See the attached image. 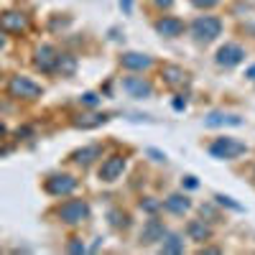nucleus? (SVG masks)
I'll return each mask as SVG.
<instances>
[{"label":"nucleus","instance_id":"obj_5","mask_svg":"<svg viewBox=\"0 0 255 255\" xmlns=\"http://www.w3.org/2000/svg\"><path fill=\"white\" fill-rule=\"evenodd\" d=\"M74 189H77V179L74 176L61 174V176H49L46 179V191L51 197H67V194H72Z\"/></svg>","mask_w":255,"mask_h":255},{"label":"nucleus","instance_id":"obj_10","mask_svg":"<svg viewBox=\"0 0 255 255\" xmlns=\"http://www.w3.org/2000/svg\"><path fill=\"white\" fill-rule=\"evenodd\" d=\"M56 59H59V54H56L54 46H41L36 51V67L41 72H54L56 69Z\"/></svg>","mask_w":255,"mask_h":255},{"label":"nucleus","instance_id":"obj_8","mask_svg":"<svg viewBox=\"0 0 255 255\" xmlns=\"http://www.w3.org/2000/svg\"><path fill=\"white\" fill-rule=\"evenodd\" d=\"M123 87L130 92V97H151L153 95V84L143 77H125Z\"/></svg>","mask_w":255,"mask_h":255},{"label":"nucleus","instance_id":"obj_22","mask_svg":"<svg viewBox=\"0 0 255 255\" xmlns=\"http://www.w3.org/2000/svg\"><path fill=\"white\" fill-rule=\"evenodd\" d=\"M220 3V0H191V5H197V8H215Z\"/></svg>","mask_w":255,"mask_h":255},{"label":"nucleus","instance_id":"obj_15","mask_svg":"<svg viewBox=\"0 0 255 255\" xmlns=\"http://www.w3.org/2000/svg\"><path fill=\"white\" fill-rule=\"evenodd\" d=\"M163 207H166L168 212H174V215H184V212L191 207V202H189V197H184V194H171V197L163 202Z\"/></svg>","mask_w":255,"mask_h":255},{"label":"nucleus","instance_id":"obj_31","mask_svg":"<svg viewBox=\"0 0 255 255\" xmlns=\"http://www.w3.org/2000/svg\"><path fill=\"white\" fill-rule=\"evenodd\" d=\"M248 79H255V67H250V69H248Z\"/></svg>","mask_w":255,"mask_h":255},{"label":"nucleus","instance_id":"obj_26","mask_svg":"<svg viewBox=\"0 0 255 255\" xmlns=\"http://www.w3.org/2000/svg\"><path fill=\"white\" fill-rule=\"evenodd\" d=\"M82 100L87 102V105H97V95H92V92H87V95H84Z\"/></svg>","mask_w":255,"mask_h":255},{"label":"nucleus","instance_id":"obj_1","mask_svg":"<svg viewBox=\"0 0 255 255\" xmlns=\"http://www.w3.org/2000/svg\"><path fill=\"white\" fill-rule=\"evenodd\" d=\"M222 31V20L215 18V15H199L194 23H191V33L199 44H209V41H215Z\"/></svg>","mask_w":255,"mask_h":255},{"label":"nucleus","instance_id":"obj_7","mask_svg":"<svg viewBox=\"0 0 255 255\" xmlns=\"http://www.w3.org/2000/svg\"><path fill=\"white\" fill-rule=\"evenodd\" d=\"M123 171H125V158L123 156H110L100 168V179L102 181H118L123 176Z\"/></svg>","mask_w":255,"mask_h":255},{"label":"nucleus","instance_id":"obj_19","mask_svg":"<svg viewBox=\"0 0 255 255\" xmlns=\"http://www.w3.org/2000/svg\"><path fill=\"white\" fill-rule=\"evenodd\" d=\"M95 156H100V148H97V145H90V148H84V151H77V153H74V161L87 166V163H92Z\"/></svg>","mask_w":255,"mask_h":255},{"label":"nucleus","instance_id":"obj_13","mask_svg":"<svg viewBox=\"0 0 255 255\" xmlns=\"http://www.w3.org/2000/svg\"><path fill=\"white\" fill-rule=\"evenodd\" d=\"M163 82L168 87H184L189 82V74L181 69V67H174V64H166L163 67Z\"/></svg>","mask_w":255,"mask_h":255},{"label":"nucleus","instance_id":"obj_32","mask_svg":"<svg viewBox=\"0 0 255 255\" xmlns=\"http://www.w3.org/2000/svg\"><path fill=\"white\" fill-rule=\"evenodd\" d=\"M3 133H5V128H3V125H0V135H3Z\"/></svg>","mask_w":255,"mask_h":255},{"label":"nucleus","instance_id":"obj_3","mask_svg":"<svg viewBox=\"0 0 255 255\" xmlns=\"http://www.w3.org/2000/svg\"><path fill=\"white\" fill-rule=\"evenodd\" d=\"M59 217L61 222H67V225H79L90 217V207L87 202H82V199H69V202H64L59 207Z\"/></svg>","mask_w":255,"mask_h":255},{"label":"nucleus","instance_id":"obj_27","mask_svg":"<svg viewBox=\"0 0 255 255\" xmlns=\"http://www.w3.org/2000/svg\"><path fill=\"white\" fill-rule=\"evenodd\" d=\"M69 250H72V253H82V250H84V245H82V243H72V245H69Z\"/></svg>","mask_w":255,"mask_h":255},{"label":"nucleus","instance_id":"obj_33","mask_svg":"<svg viewBox=\"0 0 255 255\" xmlns=\"http://www.w3.org/2000/svg\"><path fill=\"white\" fill-rule=\"evenodd\" d=\"M0 49H3V36H0Z\"/></svg>","mask_w":255,"mask_h":255},{"label":"nucleus","instance_id":"obj_6","mask_svg":"<svg viewBox=\"0 0 255 255\" xmlns=\"http://www.w3.org/2000/svg\"><path fill=\"white\" fill-rule=\"evenodd\" d=\"M28 28V18L23 13H3L0 15V31L3 33H20V31H26Z\"/></svg>","mask_w":255,"mask_h":255},{"label":"nucleus","instance_id":"obj_24","mask_svg":"<svg viewBox=\"0 0 255 255\" xmlns=\"http://www.w3.org/2000/svg\"><path fill=\"white\" fill-rule=\"evenodd\" d=\"M217 202H220V204H227V207H232V209H240V204H235L230 197H222V194L217 197Z\"/></svg>","mask_w":255,"mask_h":255},{"label":"nucleus","instance_id":"obj_21","mask_svg":"<svg viewBox=\"0 0 255 255\" xmlns=\"http://www.w3.org/2000/svg\"><path fill=\"white\" fill-rule=\"evenodd\" d=\"M163 253H184V240L179 235H168V240H163Z\"/></svg>","mask_w":255,"mask_h":255},{"label":"nucleus","instance_id":"obj_12","mask_svg":"<svg viewBox=\"0 0 255 255\" xmlns=\"http://www.w3.org/2000/svg\"><path fill=\"white\" fill-rule=\"evenodd\" d=\"M163 235H166L163 225H161L158 220H148L145 227H143V232H140V243H143V245H151V243H156V240H163Z\"/></svg>","mask_w":255,"mask_h":255},{"label":"nucleus","instance_id":"obj_18","mask_svg":"<svg viewBox=\"0 0 255 255\" xmlns=\"http://www.w3.org/2000/svg\"><path fill=\"white\" fill-rule=\"evenodd\" d=\"M102 123H108V115H84V118L74 120L77 128H97V125H102Z\"/></svg>","mask_w":255,"mask_h":255},{"label":"nucleus","instance_id":"obj_14","mask_svg":"<svg viewBox=\"0 0 255 255\" xmlns=\"http://www.w3.org/2000/svg\"><path fill=\"white\" fill-rule=\"evenodd\" d=\"M123 67L125 69H148L151 67V56H145V54H123Z\"/></svg>","mask_w":255,"mask_h":255},{"label":"nucleus","instance_id":"obj_25","mask_svg":"<svg viewBox=\"0 0 255 255\" xmlns=\"http://www.w3.org/2000/svg\"><path fill=\"white\" fill-rule=\"evenodd\" d=\"M153 5H158V8H171L174 5V0H151Z\"/></svg>","mask_w":255,"mask_h":255},{"label":"nucleus","instance_id":"obj_20","mask_svg":"<svg viewBox=\"0 0 255 255\" xmlns=\"http://www.w3.org/2000/svg\"><path fill=\"white\" fill-rule=\"evenodd\" d=\"M74 67H77V61H74L72 56L59 54V59H56V69H59L61 74H74Z\"/></svg>","mask_w":255,"mask_h":255},{"label":"nucleus","instance_id":"obj_23","mask_svg":"<svg viewBox=\"0 0 255 255\" xmlns=\"http://www.w3.org/2000/svg\"><path fill=\"white\" fill-rule=\"evenodd\" d=\"M158 207H161V204L153 202V199H145V202H143V209H145V212H156Z\"/></svg>","mask_w":255,"mask_h":255},{"label":"nucleus","instance_id":"obj_9","mask_svg":"<svg viewBox=\"0 0 255 255\" xmlns=\"http://www.w3.org/2000/svg\"><path fill=\"white\" fill-rule=\"evenodd\" d=\"M243 56H245V51L238 44H225L217 51V64H220V67H235V64L243 61Z\"/></svg>","mask_w":255,"mask_h":255},{"label":"nucleus","instance_id":"obj_11","mask_svg":"<svg viewBox=\"0 0 255 255\" xmlns=\"http://www.w3.org/2000/svg\"><path fill=\"white\" fill-rule=\"evenodd\" d=\"M156 31H158L161 36H166V38H176V36H181V31H184V23H181L179 18L166 15V18H161L158 23H156Z\"/></svg>","mask_w":255,"mask_h":255},{"label":"nucleus","instance_id":"obj_16","mask_svg":"<svg viewBox=\"0 0 255 255\" xmlns=\"http://www.w3.org/2000/svg\"><path fill=\"white\" fill-rule=\"evenodd\" d=\"M186 232H189V238H191V240H197V243H202V240H207V238L212 235L209 227L204 225V220H191L189 227H186Z\"/></svg>","mask_w":255,"mask_h":255},{"label":"nucleus","instance_id":"obj_4","mask_svg":"<svg viewBox=\"0 0 255 255\" xmlns=\"http://www.w3.org/2000/svg\"><path fill=\"white\" fill-rule=\"evenodd\" d=\"M8 92H10V97H23V100H36V97H41V90L36 82H31L28 77H13L10 79V84H8Z\"/></svg>","mask_w":255,"mask_h":255},{"label":"nucleus","instance_id":"obj_30","mask_svg":"<svg viewBox=\"0 0 255 255\" xmlns=\"http://www.w3.org/2000/svg\"><path fill=\"white\" fill-rule=\"evenodd\" d=\"M184 105H186V100H176V102H174V108H176V110H181Z\"/></svg>","mask_w":255,"mask_h":255},{"label":"nucleus","instance_id":"obj_28","mask_svg":"<svg viewBox=\"0 0 255 255\" xmlns=\"http://www.w3.org/2000/svg\"><path fill=\"white\" fill-rule=\"evenodd\" d=\"M186 186H189V189H194V186H197V181H194V176H186Z\"/></svg>","mask_w":255,"mask_h":255},{"label":"nucleus","instance_id":"obj_2","mask_svg":"<svg viewBox=\"0 0 255 255\" xmlns=\"http://www.w3.org/2000/svg\"><path fill=\"white\" fill-rule=\"evenodd\" d=\"M245 151H248V145L240 143V140H235V138H217L215 143L209 145V153L215 156V158H225V161L238 158V156H243Z\"/></svg>","mask_w":255,"mask_h":255},{"label":"nucleus","instance_id":"obj_29","mask_svg":"<svg viewBox=\"0 0 255 255\" xmlns=\"http://www.w3.org/2000/svg\"><path fill=\"white\" fill-rule=\"evenodd\" d=\"M120 5L125 8V13H130V0H120Z\"/></svg>","mask_w":255,"mask_h":255},{"label":"nucleus","instance_id":"obj_17","mask_svg":"<svg viewBox=\"0 0 255 255\" xmlns=\"http://www.w3.org/2000/svg\"><path fill=\"white\" fill-rule=\"evenodd\" d=\"M243 120L238 115H222V113H212L207 115V125H240Z\"/></svg>","mask_w":255,"mask_h":255}]
</instances>
